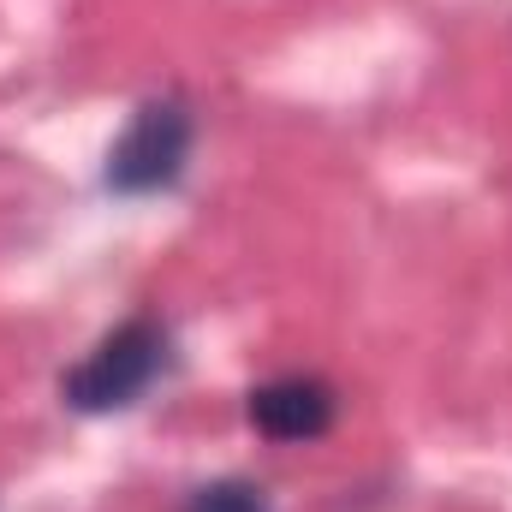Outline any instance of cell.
<instances>
[{
  "instance_id": "1",
  "label": "cell",
  "mask_w": 512,
  "mask_h": 512,
  "mask_svg": "<svg viewBox=\"0 0 512 512\" xmlns=\"http://www.w3.org/2000/svg\"><path fill=\"white\" fill-rule=\"evenodd\" d=\"M167 352H173V340H167V328H161L155 316H126L120 328H108V334L90 346L84 364H72V370L60 376V399H66L72 411H84V417L126 411V405H137V399L149 393V382L167 370Z\"/></svg>"
},
{
  "instance_id": "2",
  "label": "cell",
  "mask_w": 512,
  "mask_h": 512,
  "mask_svg": "<svg viewBox=\"0 0 512 512\" xmlns=\"http://www.w3.org/2000/svg\"><path fill=\"white\" fill-rule=\"evenodd\" d=\"M185 161H191V108L179 96H155L114 137L102 185L114 197H155L185 179Z\"/></svg>"
},
{
  "instance_id": "3",
  "label": "cell",
  "mask_w": 512,
  "mask_h": 512,
  "mask_svg": "<svg viewBox=\"0 0 512 512\" xmlns=\"http://www.w3.org/2000/svg\"><path fill=\"white\" fill-rule=\"evenodd\" d=\"M245 411H251L256 435H268L280 447H298V441H322L334 429L340 399H334V387L322 376H274V382L251 387Z\"/></svg>"
},
{
  "instance_id": "4",
  "label": "cell",
  "mask_w": 512,
  "mask_h": 512,
  "mask_svg": "<svg viewBox=\"0 0 512 512\" xmlns=\"http://www.w3.org/2000/svg\"><path fill=\"white\" fill-rule=\"evenodd\" d=\"M185 512H268V501L256 495L251 483L227 477V483H209V489H197V501H191Z\"/></svg>"
}]
</instances>
